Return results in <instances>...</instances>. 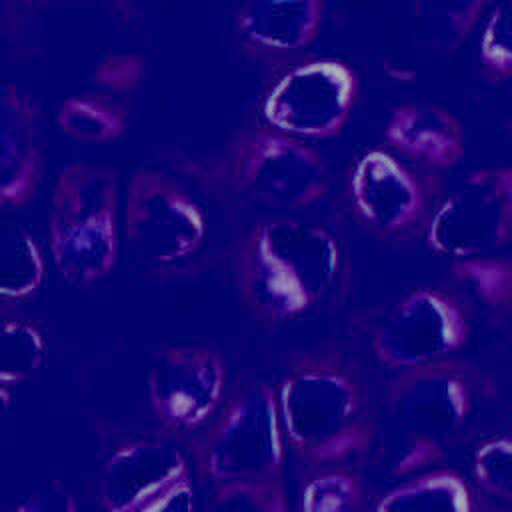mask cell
<instances>
[{
	"label": "cell",
	"mask_w": 512,
	"mask_h": 512,
	"mask_svg": "<svg viewBox=\"0 0 512 512\" xmlns=\"http://www.w3.org/2000/svg\"><path fill=\"white\" fill-rule=\"evenodd\" d=\"M472 340V306L452 284L404 292L370 332V354L388 374L462 356Z\"/></svg>",
	"instance_id": "ba28073f"
},
{
	"label": "cell",
	"mask_w": 512,
	"mask_h": 512,
	"mask_svg": "<svg viewBox=\"0 0 512 512\" xmlns=\"http://www.w3.org/2000/svg\"><path fill=\"white\" fill-rule=\"evenodd\" d=\"M82 0H0L2 4V26L6 32H16L20 26L36 20L52 10L64 8L68 4H78Z\"/></svg>",
	"instance_id": "f1b7e54d"
},
{
	"label": "cell",
	"mask_w": 512,
	"mask_h": 512,
	"mask_svg": "<svg viewBox=\"0 0 512 512\" xmlns=\"http://www.w3.org/2000/svg\"><path fill=\"white\" fill-rule=\"evenodd\" d=\"M46 172L42 110L30 90L4 82L0 92V206L26 208Z\"/></svg>",
	"instance_id": "5bb4252c"
},
{
	"label": "cell",
	"mask_w": 512,
	"mask_h": 512,
	"mask_svg": "<svg viewBox=\"0 0 512 512\" xmlns=\"http://www.w3.org/2000/svg\"><path fill=\"white\" fill-rule=\"evenodd\" d=\"M322 22V0H244L236 32L260 58L292 62L316 42Z\"/></svg>",
	"instance_id": "2e32d148"
},
{
	"label": "cell",
	"mask_w": 512,
	"mask_h": 512,
	"mask_svg": "<svg viewBox=\"0 0 512 512\" xmlns=\"http://www.w3.org/2000/svg\"><path fill=\"white\" fill-rule=\"evenodd\" d=\"M344 270L338 236L292 214L264 216L238 238L232 276L244 310L266 326H282L316 312L336 290Z\"/></svg>",
	"instance_id": "3957f363"
},
{
	"label": "cell",
	"mask_w": 512,
	"mask_h": 512,
	"mask_svg": "<svg viewBox=\"0 0 512 512\" xmlns=\"http://www.w3.org/2000/svg\"><path fill=\"white\" fill-rule=\"evenodd\" d=\"M450 284L490 316L512 314V250L448 262Z\"/></svg>",
	"instance_id": "44dd1931"
},
{
	"label": "cell",
	"mask_w": 512,
	"mask_h": 512,
	"mask_svg": "<svg viewBox=\"0 0 512 512\" xmlns=\"http://www.w3.org/2000/svg\"><path fill=\"white\" fill-rule=\"evenodd\" d=\"M194 466L170 436H140L118 444L98 472V502L106 512H176L194 506Z\"/></svg>",
	"instance_id": "7c38bea8"
},
{
	"label": "cell",
	"mask_w": 512,
	"mask_h": 512,
	"mask_svg": "<svg viewBox=\"0 0 512 512\" xmlns=\"http://www.w3.org/2000/svg\"><path fill=\"white\" fill-rule=\"evenodd\" d=\"M478 66L492 84L512 82V0H498L486 16L478 44Z\"/></svg>",
	"instance_id": "484cf974"
},
{
	"label": "cell",
	"mask_w": 512,
	"mask_h": 512,
	"mask_svg": "<svg viewBox=\"0 0 512 512\" xmlns=\"http://www.w3.org/2000/svg\"><path fill=\"white\" fill-rule=\"evenodd\" d=\"M146 58L136 52H112L102 56L90 72V88L120 98L132 96L144 82Z\"/></svg>",
	"instance_id": "4316f807"
},
{
	"label": "cell",
	"mask_w": 512,
	"mask_h": 512,
	"mask_svg": "<svg viewBox=\"0 0 512 512\" xmlns=\"http://www.w3.org/2000/svg\"><path fill=\"white\" fill-rule=\"evenodd\" d=\"M368 496L358 464H328L302 470L296 508L300 512H358L370 508Z\"/></svg>",
	"instance_id": "ffe728a7"
},
{
	"label": "cell",
	"mask_w": 512,
	"mask_h": 512,
	"mask_svg": "<svg viewBox=\"0 0 512 512\" xmlns=\"http://www.w3.org/2000/svg\"><path fill=\"white\" fill-rule=\"evenodd\" d=\"M448 444L428 434L380 418L378 436L368 456L372 466L390 482L446 462Z\"/></svg>",
	"instance_id": "d6986e66"
},
{
	"label": "cell",
	"mask_w": 512,
	"mask_h": 512,
	"mask_svg": "<svg viewBox=\"0 0 512 512\" xmlns=\"http://www.w3.org/2000/svg\"><path fill=\"white\" fill-rule=\"evenodd\" d=\"M422 242L448 262L512 250V164L466 172L442 194Z\"/></svg>",
	"instance_id": "30bf717a"
},
{
	"label": "cell",
	"mask_w": 512,
	"mask_h": 512,
	"mask_svg": "<svg viewBox=\"0 0 512 512\" xmlns=\"http://www.w3.org/2000/svg\"><path fill=\"white\" fill-rule=\"evenodd\" d=\"M370 508L376 512H474L480 508V498L470 476L438 464L390 482L374 496Z\"/></svg>",
	"instance_id": "e0dca14e"
},
{
	"label": "cell",
	"mask_w": 512,
	"mask_h": 512,
	"mask_svg": "<svg viewBox=\"0 0 512 512\" xmlns=\"http://www.w3.org/2000/svg\"><path fill=\"white\" fill-rule=\"evenodd\" d=\"M384 146L404 162L446 176L466 156V132L460 118L434 102L396 104L382 128Z\"/></svg>",
	"instance_id": "9a60e30c"
},
{
	"label": "cell",
	"mask_w": 512,
	"mask_h": 512,
	"mask_svg": "<svg viewBox=\"0 0 512 512\" xmlns=\"http://www.w3.org/2000/svg\"><path fill=\"white\" fill-rule=\"evenodd\" d=\"M54 124L72 142L110 144L128 132L130 106L126 98L88 86L60 100Z\"/></svg>",
	"instance_id": "ac0fdd59"
},
{
	"label": "cell",
	"mask_w": 512,
	"mask_h": 512,
	"mask_svg": "<svg viewBox=\"0 0 512 512\" xmlns=\"http://www.w3.org/2000/svg\"><path fill=\"white\" fill-rule=\"evenodd\" d=\"M188 446L196 480L214 508L288 510V446L274 384L260 378L232 384L216 418Z\"/></svg>",
	"instance_id": "7a4b0ae2"
},
{
	"label": "cell",
	"mask_w": 512,
	"mask_h": 512,
	"mask_svg": "<svg viewBox=\"0 0 512 512\" xmlns=\"http://www.w3.org/2000/svg\"><path fill=\"white\" fill-rule=\"evenodd\" d=\"M20 512H76L74 494L60 480H44L32 486L16 504Z\"/></svg>",
	"instance_id": "83f0119b"
},
{
	"label": "cell",
	"mask_w": 512,
	"mask_h": 512,
	"mask_svg": "<svg viewBox=\"0 0 512 512\" xmlns=\"http://www.w3.org/2000/svg\"><path fill=\"white\" fill-rule=\"evenodd\" d=\"M490 0H412L416 24L440 54H454L482 20Z\"/></svg>",
	"instance_id": "cb8c5ba5"
},
{
	"label": "cell",
	"mask_w": 512,
	"mask_h": 512,
	"mask_svg": "<svg viewBox=\"0 0 512 512\" xmlns=\"http://www.w3.org/2000/svg\"><path fill=\"white\" fill-rule=\"evenodd\" d=\"M216 172L234 194L278 214L322 202L332 184L330 166L312 142L284 134L260 118L226 140Z\"/></svg>",
	"instance_id": "5b68a950"
},
{
	"label": "cell",
	"mask_w": 512,
	"mask_h": 512,
	"mask_svg": "<svg viewBox=\"0 0 512 512\" xmlns=\"http://www.w3.org/2000/svg\"><path fill=\"white\" fill-rule=\"evenodd\" d=\"M206 212L172 174L138 166L122 190V242L150 268H178L204 246Z\"/></svg>",
	"instance_id": "52a82bcc"
},
{
	"label": "cell",
	"mask_w": 512,
	"mask_h": 512,
	"mask_svg": "<svg viewBox=\"0 0 512 512\" xmlns=\"http://www.w3.org/2000/svg\"><path fill=\"white\" fill-rule=\"evenodd\" d=\"M360 98L358 72L340 58H296L260 98V120L306 142L338 138Z\"/></svg>",
	"instance_id": "9c48e42d"
},
{
	"label": "cell",
	"mask_w": 512,
	"mask_h": 512,
	"mask_svg": "<svg viewBox=\"0 0 512 512\" xmlns=\"http://www.w3.org/2000/svg\"><path fill=\"white\" fill-rule=\"evenodd\" d=\"M48 252L56 272L72 286L106 280L122 244V188L118 170L74 160L54 176L46 212Z\"/></svg>",
	"instance_id": "277c9868"
},
{
	"label": "cell",
	"mask_w": 512,
	"mask_h": 512,
	"mask_svg": "<svg viewBox=\"0 0 512 512\" xmlns=\"http://www.w3.org/2000/svg\"><path fill=\"white\" fill-rule=\"evenodd\" d=\"M274 386L288 454L302 470L368 460L380 416L346 348L316 344L296 352Z\"/></svg>",
	"instance_id": "6da1fadb"
},
{
	"label": "cell",
	"mask_w": 512,
	"mask_h": 512,
	"mask_svg": "<svg viewBox=\"0 0 512 512\" xmlns=\"http://www.w3.org/2000/svg\"><path fill=\"white\" fill-rule=\"evenodd\" d=\"M442 194L444 176L404 162L386 146L362 150L344 176L354 222L386 242L422 240Z\"/></svg>",
	"instance_id": "8992f818"
},
{
	"label": "cell",
	"mask_w": 512,
	"mask_h": 512,
	"mask_svg": "<svg viewBox=\"0 0 512 512\" xmlns=\"http://www.w3.org/2000/svg\"><path fill=\"white\" fill-rule=\"evenodd\" d=\"M48 356L44 330L28 318H4L0 332V394L4 406L20 384L34 378Z\"/></svg>",
	"instance_id": "603a6c76"
},
{
	"label": "cell",
	"mask_w": 512,
	"mask_h": 512,
	"mask_svg": "<svg viewBox=\"0 0 512 512\" xmlns=\"http://www.w3.org/2000/svg\"><path fill=\"white\" fill-rule=\"evenodd\" d=\"M114 2L132 8V6H138V4H160V2H170V0H114Z\"/></svg>",
	"instance_id": "f546056e"
},
{
	"label": "cell",
	"mask_w": 512,
	"mask_h": 512,
	"mask_svg": "<svg viewBox=\"0 0 512 512\" xmlns=\"http://www.w3.org/2000/svg\"><path fill=\"white\" fill-rule=\"evenodd\" d=\"M480 400V374L462 356L392 372L384 390V418L450 442Z\"/></svg>",
	"instance_id": "4fadbf2b"
},
{
	"label": "cell",
	"mask_w": 512,
	"mask_h": 512,
	"mask_svg": "<svg viewBox=\"0 0 512 512\" xmlns=\"http://www.w3.org/2000/svg\"><path fill=\"white\" fill-rule=\"evenodd\" d=\"M46 258L36 238L20 224L0 232V298L4 306L26 304L42 288Z\"/></svg>",
	"instance_id": "7402d4cb"
},
{
	"label": "cell",
	"mask_w": 512,
	"mask_h": 512,
	"mask_svg": "<svg viewBox=\"0 0 512 512\" xmlns=\"http://www.w3.org/2000/svg\"><path fill=\"white\" fill-rule=\"evenodd\" d=\"M228 366L210 344L160 348L146 374V398L162 434L190 444L216 418L230 392Z\"/></svg>",
	"instance_id": "8fae6325"
},
{
	"label": "cell",
	"mask_w": 512,
	"mask_h": 512,
	"mask_svg": "<svg viewBox=\"0 0 512 512\" xmlns=\"http://www.w3.org/2000/svg\"><path fill=\"white\" fill-rule=\"evenodd\" d=\"M470 480L478 498L512 506V432L492 434L476 444Z\"/></svg>",
	"instance_id": "d4e9b609"
}]
</instances>
